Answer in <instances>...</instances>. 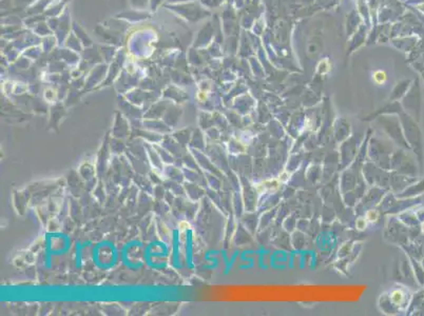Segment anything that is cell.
<instances>
[{"label": "cell", "mask_w": 424, "mask_h": 316, "mask_svg": "<svg viewBox=\"0 0 424 316\" xmlns=\"http://www.w3.org/2000/svg\"><path fill=\"white\" fill-rule=\"evenodd\" d=\"M257 191L259 192H267V191H274L279 188V181L276 179L264 180L261 184H257Z\"/></svg>", "instance_id": "obj_1"}, {"label": "cell", "mask_w": 424, "mask_h": 316, "mask_svg": "<svg viewBox=\"0 0 424 316\" xmlns=\"http://www.w3.org/2000/svg\"><path fill=\"white\" fill-rule=\"evenodd\" d=\"M390 299H392V304H401L404 300V293L401 290H393L390 294Z\"/></svg>", "instance_id": "obj_2"}, {"label": "cell", "mask_w": 424, "mask_h": 316, "mask_svg": "<svg viewBox=\"0 0 424 316\" xmlns=\"http://www.w3.org/2000/svg\"><path fill=\"white\" fill-rule=\"evenodd\" d=\"M373 82L377 84H383L387 79L386 73L384 71H376L375 73L373 74Z\"/></svg>", "instance_id": "obj_3"}, {"label": "cell", "mask_w": 424, "mask_h": 316, "mask_svg": "<svg viewBox=\"0 0 424 316\" xmlns=\"http://www.w3.org/2000/svg\"><path fill=\"white\" fill-rule=\"evenodd\" d=\"M379 217H380V214H379V212L376 210H369L366 213V220L370 221V223H376V221H378Z\"/></svg>", "instance_id": "obj_4"}, {"label": "cell", "mask_w": 424, "mask_h": 316, "mask_svg": "<svg viewBox=\"0 0 424 316\" xmlns=\"http://www.w3.org/2000/svg\"><path fill=\"white\" fill-rule=\"evenodd\" d=\"M356 227H357V229L361 230V231L364 230L366 228V219H365V218H359V219H357Z\"/></svg>", "instance_id": "obj_5"}, {"label": "cell", "mask_w": 424, "mask_h": 316, "mask_svg": "<svg viewBox=\"0 0 424 316\" xmlns=\"http://www.w3.org/2000/svg\"><path fill=\"white\" fill-rule=\"evenodd\" d=\"M287 179H288V174L287 173H283V174L280 175V181H281V182L286 181Z\"/></svg>", "instance_id": "obj_6"}]
</instances>
